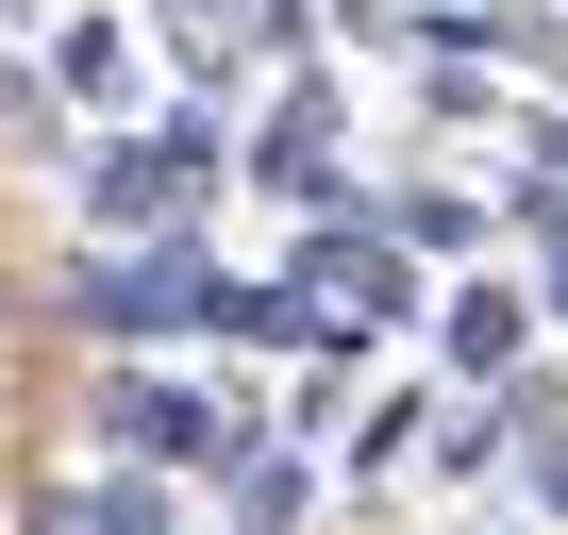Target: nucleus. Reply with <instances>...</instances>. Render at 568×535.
<instances>
[{
	"mask_svg": "<svg viewBox=\"0 0 568 535\" xmlns=\"http://www.w3.org/2000/svg\"><path fill=\"white\" fill-rule=\"evenodd\" d=\"M217 285H234V268H217L201 234H168V251H84L68 285H51V319H68L101 369H168L184 335H217Z\"/></svg>",
	"mask_w": 568,
	"mask_h": 535,
	"instance_id": "obj_2",
	"label": "nucleus"
},
{
	"mask_svg": "<svg viewBox=\"0 0 568 535\" xmlns=\"http://www.w3.org/2000/svg\"><path fill=\"white\" fill-rule=\"evenodd\" d=\"M101 452L118 468H151V485H184V468H251L267 452V418L251 402H217V385H184V369H101Z\"/></svg>",
	"mask_w": 568,
	"mask_h": 535,
	"instance_id": "obj_4",
	"label": "nucleus"
},
{
	"mask_svg": "<svg viewBox=\"0 0 568 535\" xmlns=\"http://www.w3.org/2000/svg\"><path fill=\"white\" fill-rule=\"evenodd\" d=\"M51 101H84L101 134H134V118H168V101H151V34L118 18V0H84V18L51 34Z\"/></svg>",
	"mask_w": 568,
	"mask_h": 535,
	"instance_id": "obj_7",
	"label": "nucleus"
},
{
	"mask_svg": "<svg viewBox=\"0 0 568 535\" xmlns=\"http://www.w3.org/2000/svg\"><path fill=\"white\" fill-rule=\"evenodd\" d=\"M234 18H251V0H151V34H168V68H184V84H217V68H234V51H217Z\"/></svg>",
	"mask_w": 568,
	"mask_h": 535,
	"instance_id": "obj_12",
	"label": "nucleus"
},
{
	"mask_svg": "<svg viewBox=\"0 0 568 535\" xmlns=\"http://www.w3.org/2000/svg\"><path fill=\"white\" fill-rule=\"evenodd\" d=\"M435 68H468V51H501V68H568V34L535 18V0H418V18H402Z\"/></svg>",
	"mask_w": 568,
	"mask_h": 535,
	"instance_id": "obj_8",
	"label": "nucleus"
},
{
	"mask_svg": "<svg viewBox=\"0 0 568 535\" xmlns=\"http://www.w3.org/2000/svg\"><path fill=\"white\" fill-rule=\"evenodd\" d=\"M368 218H385V234H402L418 268H452V285H468V251L501 234V201H485V184H385Z\"/></svg>",
	"mask_w": 568,
	"mask_h": 535,
	"instance_id": "obj_9",
	"label": "nucleus"
},
{
	"mask_svg": "<svg viewBox=\"0 0 568 535\" xmlns=\"http://www.w3.org/2000/svg\"><path fill=\"white\" fill-rule=\"evenodd\" d=\"M234 184V118L217 101H168V118H134V134H101L84 151V234L101 251H168V234H201V201Z\"/></svg>",
	"mask_w": 568,
	"mask_h": 535,
	"instance_id": "obj_1",
	"label": "nucleus"
},
{
	"mask_svg": "<svg viewBox=\"0 0 568 535\" xmlns=\"http://www.w3.org/2000/svg\"><path fill=\"white\" fill-rule=\"evenodd\" d=\"M217 352H318L302 285H284V268H234V285H217Z\"/></svg>",
	"mask_w": 568,
	"mask_h": 535,
	"instance_id": "obj_10",
	"label": "nucleus"
},
{
	"mask_svg": "<svg viewBox=\"0 0 568 535\" xmlns=\"http://www.w3.org/2000/svg\"><path fill=\"white\" fill-rule=\"evenodd\" d=\"M0 18H18V0H0Z\"/></svg>",
	"mask_w": 568,
	"mask_h": 535,
	"instance_id": "obj_17",
	"label": "nucleus"
},
{
	"mask_svg": "<svg viewBox=\"0 0 568 535\" xmlns=\"http://www.w3.org/2000/svg\"><path fill=\"white\" fill-rule=\"evenodd\" d=\"M84 502L101 485H18V535H84Z\"/></svg>",
	"mask_w": 568,
	"mask_h": 535,
	"instance_id": "obj_15",
	"label": "nucleus"
},
{
	"mask_svg": "<svg viewBox=\"0 0 568 535\" xmlns=\"http://www.w3.org/2000/svg\"><path fill=\"white\" fill-rule=\"evenodd\" d=\"M535 319H551V302H535V285H501V268H468V285H435V369H452V385H485V402H501V385H518V369H535Z\"/></svg>",
	"mask_w": 568,
	"mask_h": 535,
	"instance_id": "obj_6",
	"label": "nucleus"
},
{
	"mask_svg": "<svg viewBox=\"0 0 568 535\" xmlns=\"http://www.w3.org/2000/svg\"><path fill=\"white\" fill-rule=\"evenodd\" d=\"M418 418H435L418 385H402V402H368V418H352V468H385V452H418Z\"/></svg>",
	"mask_w": 568,
	"mask_h": 535,
	"instance_id": "obj_14",
	"label": "nucleus"
},
{
	"mask_svg": "<svg viewBox=\"0 0 568 535\" xmlns=\"http://www.w3.org/2000/svg\"><path fill=\"white\" fill-rule=\"evenodd\" d=\"M518 485H535V518H568V435H551V452H535Z\"/></svg>",
	"mask_w": 568,
	"mask_h": 535,
	"instance_id": "obj_16",
	"label": "nucleus"
},
{
	"mask_svg": "<svg viewBox=\"0 0 568 535\" xmlns=\"http://www.w3.org/2000/svg\"><path fill=\"white\" fill-rule=\"evenodd\" d=\"M335 418H352V352H318V369H302V385H284V452H318V435H335Z\"/></svg>",
	"mask_w": 568,
	"mask_h": 535,
	"instance_id": "obj_13",
	"label": "nucleus"
},
{
	"mask_svg": "<svg viewBox=\"0 0 568 535\" xmlns=\"http://www.w3.org/2000/svg\"><path fill=\"white\" fill-rule=\"evenodd\" d=\"M284 285H302L318 352H385V335H435V268H418V251H402L385 218H302Z\"/></svg>",
	"mask_w": 568,
	"mask_h": 535,
	"instance_id": "obj_3",
	"label": "nucleus"
},
{
	"mask_svg": "<svg viewBox=\"0 0 568 535\" xmlns=\"http://www.w3.org/2000/svg\"><path fill=\"white\" fill-rule=\"evenodd\" d=\"M234 184H267V201H302V218H368V184H352V118H335V84L302 68L251 134H234Z\"/></svg>",
	"mask_w": 568,
	"mask_h": 535,
	"instance_id": "obj_5",
	"label": "nucleus"
},
{
	"mask_svg": "<svg viewBox=\"0 0 568 535\" xmlns=\"http://www.w3.org/2000/svg\"><path fill=\"white\" fill-rule=\"evenodd\" d=\"M302 502H318V468L284 452V435H267V452L234 468V535H302Z\"/></svg>",
	"mask_w": 568,
	"mask_h": 535,
	"instance_id": "obj_11",
	"label": "nucleus"
}]
</instances>
